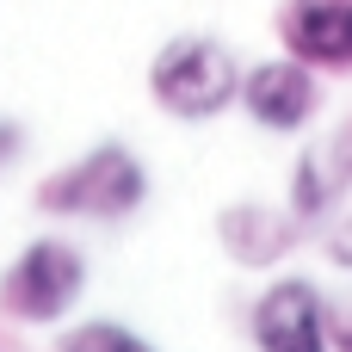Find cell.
Returning <instances> with one entry per match:
<instances>
[{"label": "cell", "instance_id": "52a82bcc", "mask_svg": "<svg viewBox=\"0 0 352 352\" xmlns=\"http://www.w3.org/2000/svg\"><path fill=\"white\" fill-rule=\"evenodd\" d=\"M346 192H352V118L340 130L316 136L297 155V167H291V217L297 223H322Z\"/></svg>", "mask_w": 352, "mask_h": 352}, {"label": "cell", "instance_id": "277c9868", "mask_svg": "<svg viewBox=\"0 0 352 352\" xmlns=\"http://www.w3.org/2000/svg\"><path fill=\"white\" fill-rule=\"evenodd\" d=\"M254 352H334L328 346V297L309 278H272L248 309Z\"/></svg>", "mask_w": 352, "mask_h": 352}, {"label": "cell", "instance_id": "7c38bea8", "mask_svg": "<svg viewBox=\"0 0 352 352\" xmlns=\"http://www.w3.org/2000/svg\"><path fill=\"white\" fill-rule=\"evenodd\" d=\"M19 142H25V136H19V124H0V167L19 155Z\"/></svg>", "mask_w": 352, "mask_h": 352}, {"label": "cell", "instance_id": "7a4b0ae2", "mask_svg": "<svg viewBox=\"0 0 352 352\" xmlns=\"http://www.w3.org/2000/svg\"><path fill=\"white\" fill-rule=\"evenodd\" d=\"M148 198V167L124 142H93L80 161L56 167L37 186V210L50 217H87V223H124Z\"/></svg>", "mask_w": 352, "mask_h": 352}, {"label": "cell", "instance_id": "9c48e42d", "mask_svg": "<svg viewBox=\"0 0 352 352\" xmlns=\"http://www.w3.org/2000/svg\"><path fill=\"white\" fill-rule=\"evenodd\" d=\"M56 352H155L136 328H124V322H111V316H93V322H80V328H62L56 334Z\"/></svg>", "mask_w": 352, "mask_h": 352}, {"label": "cell", "instance_id": "5b68a950", "mask_svg": "<svg viewBox=\"0 0 352 352\" xmlns=\"http://www.w3.org/2000/svg\"><path fill=\"white\" fill-rule=\"evenodd\" d=\"M260 130L272 136H291L316 118L322 105V87H316V68L297 62V56H272V62H254L241 68V99H235Z\"/></svg>", "mask_w": 352, "mask_h": 352}, {"label": "cell", "instance_id": "6da1fadb", "mask_svg": "<svg viewBox=\"0 0 352 352\" xmlns=\"http://www.w3.org/2000/svg\"><path fill=\"white\" fill-rule=\"evenodd\" d=\"M148 93H155V105H161L167 118H179V124H210V118H223V111L241 99V62H235L229 43L186 31V37H167V43L155 50V62H148Z\"/></svg>", "mask_w": 352, "mask_h": 352}, {"label": "cell", "instance_id": "8992f818", "mask_svg": "<svg viewBox=\"0 0 352 352\" xmlns=\"http://www.w3.org/2000/svg\"><path fill=\"white\" fill-rule=\"evenodd\" d=\"M297 235H303V223H297L291 210H278V204H260V198L217 210V241H223V254H229L235 266H248V272L278 266V260L297 248Z\"/></svg>", "mask_w": 352, "mask_h": 352}, {"label": "cell", "instance_id": "8fae6325", "mask_svg": "<svg viewBox=\"0 0 352 352\" xmlns=\"http://www.w3.org/2000/svg\"><path fill=\"white\" fill-rule=\"evenodd\" d=\"M328 260H334L340 272H352V210L334 223V229H328Z\"/></svg>", "mask_w": 352, "mask_h": 352}, {"label": "cell", "instance_id": "ba28073f", "mask_svg": "<svg viewBox=\"0 0 352 352\" xmlns=\"http://www.w3.org/2000/svg\"><path fill=\"white\" fill-rule=\"evenodd\" d=\"M278 37L309 68H352V0H291Z\"/></svg>", "mask_w": 352, "mask_h": 352}, {"label": "cell", "instance_id": "30bf717a", "mask_svg": "<svg viewBox=\"0 0 352 352\" xmlns=\"http://www.w3.org/2000/svg\"><path fill=\"white\" fill-rule=\"evenodd\" d=\"M328 346L352 352V297L346 303H328Z\"/></svg>", "mask_w": 352, "mask_h": 352}, {"label": "cell", "instance_id": "3957f363", "mask_svg": "<svg viewBox=\"0 0 352 352\" xmlns=\"http://www.w3.org/2000/svg\"><path fill=\"white\" fill-rule=\"evenodd\" d=\"M87 291V260L74 241L62 235H37L12 254V266L0 272V316L12 322H31V328H50L62 322Z\"/></svg>", "mask_w": 352, "mask_h": 352}]
</instances>
